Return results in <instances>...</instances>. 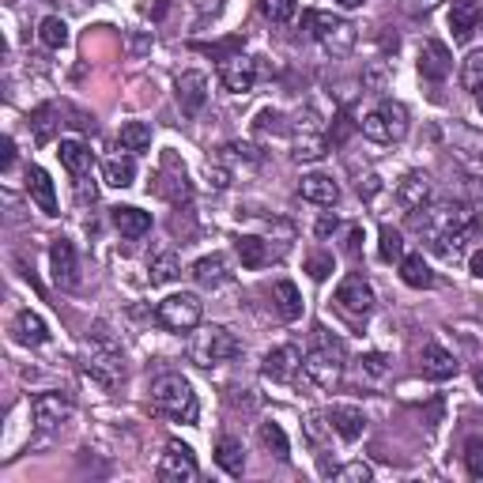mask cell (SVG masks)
I'll list each match as a JSON object with an SVG mask.
<instances>
[{
  "label": "cell",
  "instance_id": "obj_39",
  "mask_svg": "<svg viewBox=\"0 0 483 483\" xmlns=\"http://www.w3.org/2000/svg\"><path fill=\"white\" fill-rule=\"evenodd\" d=\"M404 257V238L393 226H381V261H400Z\"/></svg>",
  "mask_w": 483,
  "mask_h": 483
},
{
  "label": "cell",
  "instance_id": "obj_20",
  "mask_svg": "<svg viewBox=\"0 0 483 483\" xmlns=\"http://www.w3.org/2000/svg\"><path fill=\"white\" fill-rule=\"evenodd\" d=\"M427 200H430V177H427V174L412 170V174H404L400 182H397V205L408 212V216L419 212Z\"/></svg>",
  "mask_w": 483,
  "mask_h": 483
},
{
  "label": "cell",
  "instance_id": "obj_35",
  "mask_svg": "<svg viewBox=\"0 0 483 483\" xmlns=\"http://www.w3.org/2000/svg\"><path fill=\"white\" fill-rule=\"evenodd\" d=\"M38 42H42L45 49H65V45H68V23H65L61 15H45V19L38 23Z\"/></svg>",
  "mask_w": 483,
  "mask_h": 483
},
{
  "label": "cell",
  "instance_id": "obj_24",
  "mask_svg": "<svg viewBox=\"0 0 483 483\" xmlns=\"http://www.w3.org/2000/svg\"><path fill=\"white\" fill-rule=\"evenodd\" d=\"M12 337L23 344V347H42L49 340V328L45 321L35 314V310H19L15 321H12Z\"/></svg>",
  "mask_w": 483,
  "mask_h": 483
},
{
  "label": "cell",
  "instance_id": "obj_37",
  "mask_svg": "<svg viewBox=\"0 0 483 483\" xmlns=\"http://www.w3.org/2000/svg\"><path fill=\"white\" fill-rule=\"evenodd\" d=\"M461 84L472 95L483 91V49H472V54L465 57V65H461Z\"/></svg>",
  "mask_w": 483,
  "mask_h": 483
},
{
  "label": "cell",
  "instance_id": "obj_15",
  "mask_svg": "<svg viewBox=\"0 0 483 483\" xmlns=\"http://www.w3.org/2000/svg\"><path fill=\"white\" fill-rule=\"evenodd\" d=\"M328 156V136L317 125H298L291 136V159L295 163H321Z\"/></svg>",
  "mask_w": 483,
  "mask_h": 483
},
{
  "label": "cell",
  "instance_id": "obj_50",
  "mask_svg": "<svg viewBox=\"0 0 483 483\" xmlns=\"http://www.w3.org/2000/svg\"><path fill=\"white\" fill-rule=\"evenodd\" d=\"M12 166H15V140L8 136L5 140V170H12Z\"/></svg>",
  "mask_w": 483,
  "mask_h": 483
},
{
  "label": "cell",
  "instance_id": "obj_18",
  "mask_svg": "<svg viewBox=\"0 0 483 483\" xmlns=\"http://www.w3.org/2000/svg\"><path fill=\"white\" fill-rule=\"evenodd\" d=\"M325 419H328V427H333L344 442H359L363 430H367V416L355 408V404H333V408L325 412Z\"/></svg>",
  "mask_w": 483,
  "mask_h": 483
},
{
  "label": "cell",
  "instance_id": "obj_41",
  "mask_svg": "<svg viewBox=\"0 0 483 483\" xmlns=\"http://www.w3.org/2000/svg\"><path fill=\"white\" fill-rule=\"evenodd\" d=\"M374 472H370V465H363V461H351V465H344V468H337V479L340 483H367Z\"/></svg>",
  "mask_w": 483,
  "mask_h": 483
},
{
  "label": "cell",
  "instance_id": "obj_34",
  "mask_svg": "<svg viewBox=\"0 0 483 483\" xmlns=\"http://www.w3.org/2000/svg\"><path fill=\"white\" fill-rule=\"evenodd\" d=\"M103 177H106V186H114V189H129L136 182V163H133V156H114L103 166Z\"/></svg>",
  "mask_w": 483,
  "mask_h": 483
},
{
  "label": "cell",
  "instance_id": "obj_21",
  "mask_svg": "<svg viewBox=\"0 0 483 483\" xmlns=\"http://www.w3.org/2000/svg\"><path fill=\"white\" fill-rule=\"evenodd\" d=\"M27 193L31 200L45 212V216H61V205H57V186H54V177H49L42 166H31L27 170Z\"/></svg>",
  "mask_w": 483,
  "mask_h": 483
},
{
  "label": "cell",
  "instance_id": "obj_3",
  "mask_svg": "<svg viewBox=\"0 0 483 483\" xmlns=\"http://www.w3.org/2000/svg\"><path fill=\"white\" fill-rule=\"evenodd\" d=\"M363 136L374 144H400L408 136V106L397 98H381V103L363 117Z\"/></svg>",
  "mask_w": 483,
  "mask_h": 483
},
{
  "label": "cell",
  "instance_id": "obj_12",
  "mask_svg": "<svg viewBox=\"0 0 483 483\" xmlns=\"http://www.w3.org/2000/svg\"><path fill=\"white\" fill-rule=\"evenodd\" d=\"M49 272H54V284L65 291L80 287V257H75V246L68 238H54L49 246Z\"/></svg>",
  "mask_w": 483,
  "mask_h": 483
},
{
  "label": "cell",
  "instance_id": "obj_40",
  "mask_svg": "<svg viewBox=\"0 0 483 483\" xmlns=\"http://www.w3.org/2000/svg\"><path fill=\"white\" fill-rule=\"evenodd\" d=\"M465 472L472 479H483V438H468L465 442Z\"/></svg>",
  "mask_w": 483,
  "mask_h": 483
},
{
  "label": "cell",
  "instance_id": "obj_14",
  "mask_svg": "<svg viewBox=\"0 0 483 483\" xmlns=\"http://www.w3.org/2000/svg\"><path fill=\"white\" fill-rule=\"evenodd\" d=\"M261 374L268 377V381H295L298 374H302V351L295 347V344H279V347H272L268 355H265V363H261Z\"/></svg>",
  "mask_w": 483,
  "mask_h": 483
},
{
  "label": "cell",
  "instance_id": "obj_31",
  "mask_svg": "<svg viewBox=\"0 0 483 483\" xmlns=\"http://www.w3.org/2000/svg\"><path fill=\"white\" fill-rule=\"evenodd\" d=\"M189 276L196 279L200 287H219L223 279H226V257H223V253H212V257H200V261L189 268Z\"/></svg>",
  "mask_w": 483,
  "mask_h": 483
},
{
  "label": "cell",
  "instance_id": "obj_10",
  "mask_svg": "<svg viewBox=\"0 0 483 483\" xmlns=\"http://www.w3.org/2000/svg\"><path fill=\"white\" fill-rule=\"evenodd\" d=\"M72 412H75V404H72L68 393H38L31 400V419H35L38 430H54V427L68 423Z\"/></svg>",
  "mask_w": 483,
  "mask_h": 483
},
{
  "label": "cell",
  "instance_id": "obj_16",
  "mask_svg": "<svg viewBox=\"0 0 483 483\" xmlns=\"http://www.w3.org/2000/svg\"><path fill=\"white\" fill-rule=\"evenodd\" d=\"M174 91H177V106H182L186 114H200V110H205V103H208V75L189 68V72L177 75Z\"/></svg>",
  "mask_w": 483,
  "mask_h": 483
},
{
  "label": "cell",
  "instance_id": "obj_51",
  "mask_svg": "<svg viewBox=\"0 0 483 483\" xmlns=\"http://www.w3.org/2000/svg\"><path fill=\"white\" fill-rule=\"evenodd\" d=\"M359 193H363V196H374V193H377V177H367V186L359 182Z\"/></svg>",
  "mask_w": 483,
  "mask_h": 483
},
{
  "label": "cell",
  "instance_id": "obj_1",
  "mask_svg": "<svg viewBox=\"0 0 483 483\" xmlns=\"http://www.w3.org/2000/svg\"><path fill=\"white\" fill-rule=\"evenodd\" d=\"M412 226L430 242V246H438L453 235H468V226H472V216L465 205H453V200H442V205H423L419 212H412Z\"/></svg>",
  "mask_w": 483,
  "mask_h": 483
},
{
  "label": "cell",
  "instance_id": "obj_29",
  "mask_svg": "<svg viewBox=\"0 0 483 483\" xmlns=\"http://www.w3.org/2000/svg\"><path fill=\"white\" fill-rule=\"evenodd\" d=\"M177 276H182V261H177V253H174V249H159L156 257L147 261V279H151L156 287L174 284Z\"/></svg>",
  "mask_w": 483,
  "mask_h": 483
},
{
  "label": "cell",
  "instance_id": "obj_56",
  "mask_svg": "<svg viewBox=\"0 0 483 483\" xmlns=\"http://www.w3.org/2000/svg\"><path fill=\"white\" fill-rule=\"evenodd\" d=\"M479 23H483V8H479Z\"/></svg>",
  "mask_w": 483,
  "mask_h": 483
},
{
  "label": "cell",
  "instance_id": "obj_19",
  "mask_svg": "<svg viewBox=\"0 0 483 483\" xmlns=\"http://www.w3.org/2000/svg\"><path fill=\"white\" fill-rule=\"evenodd\" d=\"M419 367H423V377H430V381H449L461 370V363L453 359V351H446L442 344H427L419 351Z\"/></svg>",
  "mask_w": 483,
  "mask_h": 483
},
{
  "label": "cell",
  "instance_id": "obj_42",
  "mask_svg": "<svg viewBox=\"0 0 483 483\" xmlns=\"http://www.w3.org/2000/svg\"><path fill=\"white\" fill-rule=\"evenodd\" d=\"M363 374H367V377H386V374H389L386 355H381V351H370V355H363Z\"/></svg>",
  "mask_w": 483,
  "mask_h": 483
},
{
  "label": "cell",
  "instance_id": "obj_52",
  "mask_svg": "<svg viewBox=\"0 0 483 483\" xmlns=\"http://www.w3.org/2000/svg\"><path fill=\"white\" fill-rule=\"evenodd\" d=\"M337 5H340V8H363L367 0H337Z\"/></svg>",
  "mask_w": 483,
  "mask_h": 483
},
{
  "label": "cell",
  "instance_id": "obj_43",
  "mask_svg": "<svg viewBox=\"0 0 483 483\" xmlns=\"http://www.w3.org/2000/svg\"><path fill=\"white\" fill-rule=\"evenodd\" d=\"M49 117H54V106H38L35 110V136L38 140H49V133H54V121H49Z\"/></svg>",
  "mask_w": 483,
  "mask_h": 483
},
{
  "label": "cell",
  "instance_id": "obj_26",
  "mask_svg": "<svg viewBox=\"0 0 483 483\" xmlns=\"http://www.w3.org/2000/svg\"><path fill=\"white\" fill-rule=\"evenodd\" d=\"M400 279L416 291H427L435 287V272H430V265L423 261V253H404L400 257Z\"/></svg>",
  "mask_w": 483,
  "mask_h": 483
},
{
  "label": "cell",
  "instance_id": "obj_36",
  "mask_svg": "<svg viewBox=\"0 0 483 483\" xmlns=\"http://www.w3.org/2000/svg\"><path fill=\"white\" fill-rule=\"evenodd\" d=\"M261 442H265L268 453L279 457V461H287V457H291V442H287V435H284V427H279V423H261Z\"/></svg>",
  "mask_w": 483,
  "mask_h": 483
},
{
  "label": "cell",
  "instance_id": "obj_17",
  "mask_svg": "<svg viewBox=\"0 0 483 483\" xmlns=\"http://www.w3.org/2000/svg\"><path fill=\"white\" fill-rule=\"evenodd\" d=\"M453 72V54H449V45L446 42H423V49H419V75L423 80H430V84H442L446 75Z\"/></svg>",
  "mask_w": 483,
  "mask_h": 483
},
{
  "label": "cell",
  "instance_id": "obj_11",
  "mask_svg": "<svg viewBox=\"0 0 483 483\" xmlns=\"http://www.w3.org/2000/svg\"><path fill=\"white\" fill-rule=\"evenodd\" d=\"M374 287L367 284L363 276H344L340 279V287H337V307L347 314V317H367L370 310H374Z\"/></svg>",
  "mask_w": 483,
  "mask_h": 483
},
{
  "label": "cell",
  "instance_id": "obj_32",
  "mask_svg": "<svg viewBox=\"0 0 483 483\" xmlns=\"http://www.w3.org/2000/svg\"><path fill=\"white\" fill-rule=\"evenodd\" d=\"M216 465L226 472V476H242L246 472V449L238 438H219L216 442Z\"/></svg>",
  "mask_w": 483,
  "mask_h": 483
},
{
  "label": "cell",
  "instance_id": "obj_49",
  "mask_svg": "<svg viewBox=\"0 0 483 483\" xmlns=\"http://www.w3.org/2000/svg\"><path fill=\"white\" fill-rule=\"evenodd\" d=\"M468 268H472V276H476V279H483V249H476L472 257H468Z\"/></svg>",
  "mask_w": 483,
  "mask_h": 483
},
{
  "label": "cell",
  "instance_id": "obj_8",
  "mask_svg": "<svg viewBox=\"0 0 483 483\" xmlns=\"http://www.w3.org/2000/svg\"><path fill=\"white\" fill-rule=\"evenodd\" d=\"M156 476L163 483H193L200 476V465H196V457H193V449L186 442H166Z\"/></svg>",
  "mask_w": 483,
  "mask_h": 483
},
{
  "label": "cell",
  "instance_id": "obj_27",
  "mask_svg": "<svg viewBox=\"0 0 483 483\" xmlns=\"http://www.w3.org/2000/svg\"><path fill=\"white\" fill-rule=\"evenodd\" d=\"M235 249H238L242 268H265V265L276 257L272 246H268L265 238H257V235H242V238L235 242Z\"/></svg>",
  "mask_w": 483,
  "mask_h": 483
},
{
  "label": "cell",
  "instance_id": "obj_38",
  "mask_svg": "<svg viewBox=\"0 0 483 483\" xmlns=\"http://www.w3.org/2000/svg\"><path fill=\"white\" fill-rule=\"evenodd\" d=\"M257 5L268 23H291L298 12V0H257Z\"/></svg>",
  "mask_w": 483,
  "mask_h": 483
},
{
  "label": "cell",
  "instance_id": "obj_53",
  "mask_svg": "<svg viewBox=\"0 0 483 483\" xmlns=\"http://www.w3.org/2000/svg\"><path fill=\"white\" fill-rule=\"evenodd\" d=\"M476 389H479V393H483V367H479V370H476Z\"/></svg>",
  "mask_w": 483,
  "mask_h": 483
},
{
  "label": "cell",
  "instance_id": "obj_33",
  "mask_svg": "<svg viewBox=\"0 0 483 483\" xmlns=\"http://www.w3.org/2000/svg\"><path fill=\"white\" fill-rule=\"evenodd\" d=\"M117 144H121V151H129V156H140V151L151 147V125H147V121H129V125H121Z\"/></svg>",
  "mask_w": 483,
  "mask_h": 483
},
{
  "label": "cell",
  "instance_id": "obj_6",
  "mask_svg": "<svg viewBox=\"0 0 483 483\" xmlns=\"http://www.w3.org/2000/svg\"><path fill=\"white\" fill-rule=\"evenodd\" d=\"M84 370L95 381H103V386H117V381H121V374H125L121 347L106 333V325H95V333L87 337V363H84Z\"/></svg>",
  "mask_w": 483,
  "mask_h": 483
},
{
  "label": "cell",
  "instance_id": "obj_5",
  "mask_svg": "<svg viewBox=\"0 0 483 483\" xmlns=\"http://www.w3.org/2000/svg\"><path fill=\"white\" fill-rule=\"evenodd\" d=\"M302 31H307L314 42H321L328 54H337V57H347L351 54V45H355V27L347 19L333 15V12H302Z\"/></svg>",
  "mask_w": 483,
  "mask_h": 483
},
{
  "label": "cell",
  "instance_id": "obj_54",
  "mask_svg": "<svg viewBox=\"0 0 483 483\" xmlns=\"http://www.w3.org/2000/svg\"><path fill=\"white\" fill-rule=\"evenodd\" d=\"M476 98H479V110H483V91H479V95H476Z\"/></svg>",
  "mask_w": 483,
  "mask_h": 483
},
{
  "label": "cell",
  "instance_id": "obj_28",
  "mask_svg": "<svg viewBox=\"0 0 483 483\" xmlns=\"http://www.w3.org/2000/svg\"><path fill=\"white\" fill-rule=\"evenodd\" d=\"M272 302H276V310L284 321H298L302 317V295L298 287L291 284V279H276L272 284Z\"/></svg>",
  "mask_w": 483,
  "mask_h": 483
},
{
  "label": "cell",
  "instance_id": "obj_44",
  "mask_svg": "<svg viewBox=\"0 0 483 483\" xmlns=\"http://www.w3.org/2000/svg\"><path fill=\"white\" fill-rule=\"evenodd\" d=\"M307 268L314 279H325L328 272H333V257H325V253H314V257H307Z\"/></svg>",
  "mask_w": 483,
  "mask_h": 483
},
{
  "label": "cell",
  "instance_id": "obj_47",
  "mask_svg": "<svg viewBox=\"0 0 483 483\" xmlns=\"http://www.w3.org/2000/svg\"><path fill=\"white\" fill-rule=\"evenodd\" d=\"M363 242V231H359V226H351V231H347V253H351V257H359V246Z\"/></svg>",
  "mask_w": 483,
  "mask_h": 483
},
{
  "label": "cell",
  "instance_id": "obj_30",
  "mask_svg": "<svg viewBox=\"0 0 483 483\" xmlns=\"http://www.w3.org/2000/svg\"><path fill=\"white\" fill-rule=\"evenodd\" d=\"M114 226L125 238H144L151 231V216L133 205H121V208H114Z\"/></svg>",
  "mask_w": 483,
  "mask_h": 483
},
{
  "label": "cell",
  "instance_id": "obj_48",
  "mask_svg": "<svg viewBox=\"0 0 483 483\" xmlns=\"http://www.w3.org/2000/svg\"><path fill=\"white\" fill-rule=\"evenodd\" d=\"M337 226H340V219H337V216H325V219L317 223V238H328V235L337 231Z\"/></svg>",
  "mask_w": 483,
  "mask_h": 483
},
{
  "label": "cell",
  "instance_id": "obj_46",
  "mask_svg": "<svg viewBox=\"0 0 483 483\" xmlns=\"http://www.w3.org/2000/svg\"><path fill=\"white\" fill-rule=\"evenodd\" d=\"M279 121H284V117L272 114V110H265V114L257 117V129H261V133H279Z\"/></svg>",
  "mask_w": 483,
  "mask_h": 483
},
{
  "label": "cell",
  "instance_id": "obj_55",
  "mask_svg": "<svg viewBox=\"0 0 483 483\" xmlns=\"http://www.w3.org/2000/svg\"><path fill=\"white\" fill-rule=\"evenodd\" d=\"M476 223H479V231H483V216H479V219H476Z\"/></svg>",
  "mask_w": 483,
  "mask_h": 483
},
{
  "label": "cell",
  "instance_id": "obj_45",
  "mask_svg": "<svg viewBox=\"0 0 483 483\" xmlns=\"http://www.w3.org/2000/svg\"><path fill=\"white\" fill-rule=\"evenodd\" d=\"M325 427H328L325 416H310V419H307V438H310V442H321V438H325Z\"/></svg>",
  "mask_w": 483,
  "mask_h": 483
},
{
  "label": "cell",
  "instance_id": "obj_9",
  "mask_svg": "<svg viewBox=\"0 0 483 483\" xmlns=\"http://www.w3.org/2000/svg\"><path fill=\"white\" fill-rule=\"evenodd\" d=\"M344 359H347V355H340V351L314 347L307 359H302V374H307L314 386H321V389H337L340 377H344Z\"/></svg>",
  "mask_w": 483,
  "mask_h": 483
},
{
  "label": "cell",
  "instance_id": "obj_4",
  "mask_svg": "<svg viewBox=\"0 0 483 483\" xmlns=\"http://www.w3.org/2000/svg\"><path fill=\"white\" fill-rule=\"evenodd\" d=\"M189 355L200 367H219V363H231L242 355V340L238 333H231L226 325H205L189 344Z\"/></svg>",
  "mask_w": 483,
  "mask_h": 483
},
{
  "label": "cell",
  "instance_id": "obj_2",
  "mask_svg": "<svg viewBox=\"0 0 483 483\" xmlns=\"http://www.w3.org/2000/svg\"><path fill=\"white\" fill-rule=\"evenodd\" d=\"M151 400L163 416H170L174 423H196L200 416V404H196V393L189 386V377L182 374H159L151 381Z\"/></svg>",
  "mask_w": 483,
  "mask_h": 483
},
{
  "label": "cell",
  "instance_id": "obj_22",
  "mask_svg": "<svg viewBox=\"0 0 483 483\" xmlns=\"http://www.w3.org/2000/svg\"><path fill=\"white\" fill-rule=\"evenodd\" d=\"M298 193H302V200H310V205H317V208H333L340 200V186L328 174H307L298 182Z\"/></svg>",
  "mask_w": 483,
  "mask_h": 483
},
{
  "label": "cell",
  "instance_id": "obj_25",
  "mask_svg": "<svg viewBox=\"0 0 483 483\" xmlns=\"http://www.w3.org/2000/svg\"><path fill=\"white\" fill-rule=\"evenodd\" d=\"M57 156H61V166H65L72 177H84V174L91 170V163H95L91 147H87L84 140H61V144H57Z\"/></svg>",
  "mask_w": 483,
  "mask_h": 483
},
{
  "label": "cell",
  "instance_id": "obj_13",
  "mask_svg": "<svg viewBox=\"0 0 483 483\" xmlns=\"http://www.w3.org/2000/svg\"><path fill=\"white\" fill-rule=\"evenodd\" d=\"M219 80L231 95H249L253 84H257V61L246 57V54H231L219 65Z\"/></svg>",
  "mask_w": 483,
  "mask_h": 483
},
{
  "label": "cell",
  "instance_id": "obj_23",
  "mask_svg": "<svg viewBox=\"0 0 483 483\" xmlns=\"http://www.w3.org/2000/svg\"><path fill=\"white\" fill-rule=\"evenodd\" d=\"M479 0H453L449 8V31H453V42H468L476 23H479Z\"/></svg>",
  "mask_w": 483,
  "mask_h": 483
},
{
  "label": "cell",
  "instance_id": "obj_7",
  "mask_svg": "<svg viewBox=\"0 0 483 483\" xmlns=\"http://www.w3.org/2000/svg\"><path fill=\"white\" fill-rule=\"evenodd\" d=\"M200 314H205V307H200V298L182 291V295H166L159 307H156V317L163 328H170V333H193V328L200 325Z\"/></svg>",
  "mask_w": 483,
  "mask_h": 483
}]
</instances>
